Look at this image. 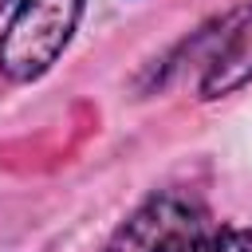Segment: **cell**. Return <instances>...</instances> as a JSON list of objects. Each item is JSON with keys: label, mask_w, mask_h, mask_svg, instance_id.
Wrapping results in <instances>:
<instances>
[{"label": "cell", "mask_w": 252, "mask_h": 252, "mask_svg": "<svg viewBox=\"0 0 252 252\" xmlns=\"http://www.w3.org/2000/svg\"><path fill=\"white\" fill-rule=\"evenodd\" d=\"M4 4H8V0H0V8H4Z\"/></svg>", "instance_id": "5b68a950"}, {"label": "cell", "mask_w": 252, "mask_h": 252, "mask_svg": "<svg viewBox=\"0 0 252 252\" xmlns=\"http://www.w3.org/2000/svg\"><path fill=\"white\" fill-rule=\"evenodd\" d=\"M79 12L83 0H20L0 39V71L16 83L39 79L67 47Z\"/></svg>", "instance_id": "6da1fadb"}, {"label": "cell", "mask_w": 252, "mask_h": 252, "mask_svg": "<svg viewBox=\"0 0 252 252\" xmlns=\"http://www.w3.org/2000/svg\"><path fill=\"white\" fill-rule=\"evenodd\" d=\"M244 79H252V12L248 20L228 35V43L213 55L205 79H201V94L205 98H217V94H228L236 91Z\"/></svg>", "instance_id": "3957f363"}, {"label": "cell", "mask_w": 252, "mask_h": 252, "mask_svg": "<svg viewBox=\"0 0 252 252\" xmlns=\"http://www.w3.org/2000/svg\"><path fill=\"white\" fill-rule=\"evenodd\" d=\"M205 228V213L185 193L150 197L106 244V252H181Z\"/></svg>", "instance_id": "7a4b0ae2"}, {"label": "cell", "mask_w": 252, "mask_h": 252, "mask_svg": "<svg viewBox=\"0 0 252 252\" xmlns=\"http://www.w3.org/2000/svg\"><path fill=\"white\" fill-rule=\"evenodd\" d=\"M181 252H252V228H217L197 232Z\"/></svg>", "instance_id": "277c9868"}]
</instances>
